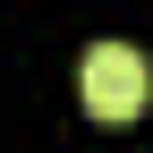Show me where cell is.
Returning <instances> with one entry per match:
<instances>
[{"instance_id":"6da1fadb","label":"cell","mask_w":153,"mask_h":153,"mask_svg":"<svg viewBox=\"0 0 153 153\" xmlns=\"http://www.w3.org/2000/svg\"><path fill=\"white\" fill-rule=\"evenodd\" d=\"M76 94H85L94 119H136L145 94H153V68L136 43H94L85 60H76Z\"/></svg>"}]
</instances>
